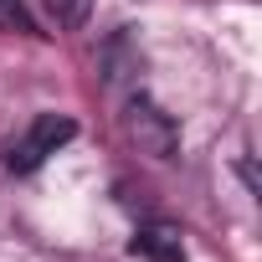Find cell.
I'll use <instances>...</instances> for the list:
<instances>
[{"label": "cell", "instance_id": "cell-1", "mask_svg": "<svg viewBox=\"0 0 262 262\" xmlns=\"http://www.w3.org/2000/svg\"><path fill=\"white\" fill-rule=\"evenodd\" d=\"M72 134H77V123H72L67 113H41V118H31V128H26L21 139H11V149H6V170H16V175L41 170L47 155H57Z\"/></svg>", "mask_w": 262, "mask_h": 262}, {"label": "cell", "instance_id": "cell-2", "mask_svg": "<svg viewBox=\"0 0 262 262\" xmlns=\"http://www.w3.org/2000/svg\"><path fill=\"white\" fill-rule=\"evenodd\" d=\"M123 128H128V139H134L149 160H170V155H175V144H180L175 118H170L160 103H149V98H134V103H128Z\"/></svg>", "mask_w": 262, "mask_h": 262}, {"label": "cell", "instance_id": "cell-3", "mask_svg": "<svg viewBox=\"0 0 262 262\" xmlns=\"http://www.w3.org/2000/svg\"><path fill=\"white\" fill-rule=\"evenodd\" d=\"M134 252L149 257V262H185V242H180V226L170 221H155L134 236Z\"/></svg>", "mask_w": 262, "mask_h": 262}, {"label": "cell", "instance_id": "cell-4", "mask_svg": "<svg viewBox=\"0 0 262 262\" xmlns=\"http://www.w3.org/2000/svg\"><path fill=\"white\" fill-rule=\"evenodd\" d=\"M41 6H47V16H52L62 31H72V26H82V21H88L93 0H41Z\"/></svg>", "mask_w": 262, "mask_h": 262}, {"label": "cell", "instance_id": "cell-5", "mask_svg": "<svg viewBox=\"0 0 262 262\" xmlns=\"http://www.w3.org/2000/svg\"><path fill=\"white\" fill-rule=\"evenodd\" d=\"M0 26H16V31H31V16L21 0H0Z\"/></svg>", "mask_w": 262, "mask_h": 262}]
</instances>
